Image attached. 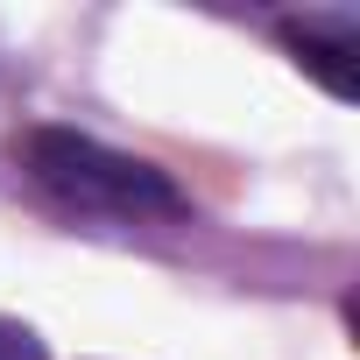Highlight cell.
<instances>
[{
  "mask_svg": "<svg viewBox=\"0 0 360 360\" xmlns=\"http://www.w3.org/2000/svg\"><path fill=\"white\" fill-rule=\"evenodd\" d=\"M22 169L43 198H57L78 219L106 226H169L184 219V191L141 155H120L78 127H29L22 134Z\"/></svg>",
  "mask_w": 360,
  "mask_h": 360,
  "instance_id": "6da1fadb",
  "label": "cell"
},
{
  "mask_svg": "<svg viewBox=\"0 0 360 360\" xmlns=\"http://www.w3.org/2000/svg\"><path fill=\"white\" fill-rule=\"evenodd\" d=\"M283 36L304 50V64L325 71L332 92H353V78H346V57H353V15H311V22H290Z\"/></svg>",
  "mask_w": 360,
  "mask_h": 360,
  "instance_id": "7a4b0ae2",
  "label": "cell"
},
{
  "mask_svg": "<svg viewBox=\"0 0 360 360\" xmlns=\"http://www.w3.org/2000/svg\"><path fill=\"white\" fill-rule=\"evenodd\" d=\"M0 360H36V339L15 332V325H0Z\"/></svg>",
  "mask_w": 360,
  "mask_h": 360,
  "instance_id": "3957f363",
  "label": "cell"
}]
</instances>
